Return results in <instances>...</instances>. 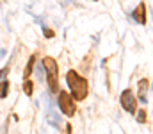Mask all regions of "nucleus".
I'll return each mask as SVG.
<instances>
[{
  "mask_svg": "<svg viewBox=\"0 0 153 134\" xmlns=\"http://www.w3.org/2000/svg\"><path fill=\"white\" fill-rule=\"evenodd\" d=\"M34 61H36V59H34V55H32V57H29V63H27V66H25V72H23V77H25V79H29V77H30V73H32V68H34Z\"/></svg>",
  "mask_w": 153,
  "mask_h": 134,
  "instance_id": "7",
  "label": "nucleus"
},
{
  "mask_svg": "<svg viewBox=\"0 0 153 134\" xmlns=\"http://www.w3.org/2000/svg\"><path fill=\"white\" fill-rule=\"evenodd\" d=\"M148 93H150V81L143 79L139 81V102H148Z\"/></svg>",
  "mask_w": 153,
  "mask_h": 134,
  "instance_id": "6",
  "label": "nucleus"
},
{
  "mask_svg": "<svg viewBox=\"0 0 153 134\" xmlns=\"http://www.w3.org/2000/svg\"><path fill=\"white\" fill-rule=\"evenodd\" d=\"M132 16H134L139 23H143V25H144V23H146V4H144V2H141V4L134 9Z\"/></svg>",
  "mask_w": 153,
  "mask_h": 134,
  "instance_id": "5",
  "label": "nucleus"
},
{
  "mask_svg": "<svg viewBox=\"0 0 153 134\" xmlns=\"http://www.w3.org/2000/svg\"><path fill=\"white\" fill-rule=\"evenodd\" d=\"M2 86H4V88L0 89V97H2V98H5V97H7V93H9V82H7V81H4V82H2Z\"/></svg>",
  "mask_w": 153,
  "mask_h": 134,
  "instance_id": "9",
  "label": "nucleus"
},
{
  "mask_svg": "<svg viewBox=\"0 0 153 134\" xmlns=\"http://www.w3.org/2000/svg\"><path fill=\"white\" fill-rule=\"evenodd\" d=\"M66 82L73 93V100H84L89 93V86H87V81L84 77H80L75 70H70L66 73Z\"/></svg>",
  "mask_w": 153,
  "mask_h": 134,
  "instance_id": "1",
  "label": "nucleus"
},
{
  "mask_svg": "<svg viewBox=\"0 0 153 134\" xmlns=\"http://www.w3.org/2000/svg\"><path fill=\"white\" fill-rule=\"evenodd\" d=\"M119 100H121V106H123V109L126 111V113H135V109H137V100H135V95L132 93V89H125L123 93H121V97H119Z\"/></svg>",
  "mask_w": 153,
  "mask_h": 134,
  "instance_id": "4",
  "label": "nucleus"
},
{
  "mask_svg": "<svg viewBox=\"0 0 153 134\" xmlns=\"http://www.w3.org/2000/svg\"><path fill=\"white\" fill-rule=\"evenodd\" d=\"M137 122L139 124H144L146 122V111H139L137 113Z\"/></svg>",
  "mask_w": 153,
  "mask_h": 134,
  "instance_id": "10",
  "label": "nucleus"
},
{
  "mask_svg": "<svg viewBox=\"0 0 153 134\" xmlns=\"http://www.w3.org/2000/svg\"><path fill=\"white\" fill-rule=\"evenodd\" d=\"M23 91H25V95L27 97H32V91H34V84L29 81V79H25V82H23Z\"/></svg>",
  "mask_w": 153,
  "mask_h": 134,
  "instance_id": "8",
  "label": "nucleus"
},
{
  "mask_svg": "<svg viewBox=\"0 0 153 134\" xmlns=\"http://www.w3.org/2000/svg\"><path fill=\"white\" fill-rule=\"evenodd\" d=\"M45 36H46V38H53V31H50V29H45Z\"/></svg>",
  "mask_w": 153,
  "mask_h": 134,
  "instance_id": "12",
  "label": "nucleus"
},
{
  "mask_svg": "<svg viewBox=\"0 0 153 134\" xmlns=\"http://www.w3.org/2000/svg\"><path fill=\"white\" fill-rule=\"evenodd\" d=\"M7 73H9V68H2V70H0V86H2V82L5 81Z\"/></svg>",
  "mask_w": 153,
  "mask_h": 134,
  "instance_id": "11",
  "label": "nucleus"
},
{
  "mask_svg": "<svg viewBox=\"0 0 153 134\" xmlns=\"http://www.w3.org/2000/svg\"><path fill=\"white\" fill-rule=\"evenodd\" d=\"M43 66L46 68V75H48V86H50V89L55 93L57 91V75H59V66H57V61L53 59V57H45L43 59Z\"/></svg>",
  "mask_w": 153,
  "mask_h": 134,
  "instance_id": "2",
  "label": "nucleus"
},
{
  "mask_svg": "<svg viewBox=\"0 0 153 134\" xmlns=\"http://www.w3.org/2000/svg\"><path fill=\"white\" fill-rule=\"evenodd\" d=\"M59 107L62 111V115L66 116H75V111H76V106H75V100L70 93L66 91H61L59 93Z\"/></svg>",
  "mask_w": 153,
  "mask_h": 134,
  "instance_id": "3",
  "label": "nucleus"
}]
</instances>
